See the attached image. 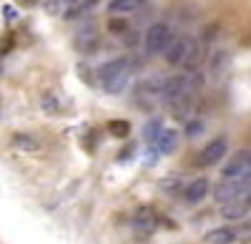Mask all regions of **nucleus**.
<instances>
[{
  "label": "nucleus",
  "instance_id": "nucleus-10",
  "mask_svg": "<svg viewBox=\"0 0 251 244\" xmlns=\"http://www.w3.org/2000/svg\"><path fill=\"white\" fill-rule=\"evenodd\" d=\"M236 239V232L231 229V227H219V229H211L206 237H203V242L206 244H231Z\"/></svg>",
  "mask_w": 251,
  "mask_h": 244
},
{
  "label": "nucleus",
  "instance_id": "nucleus-19",
  "mask_svg": "<svg viewBox=\"0 0 251 244\" xmlns=\"http://www.w3.org/2000/svg\"><path fill=\"white\" fill-rule=\"evenodd\" d=\"M20 3H25V5H35L38 0H20Z\"/></svg>",
  "mask_w": 251,
  "mask_h": 244
},
{
  "label": "nucleus",
  "instance_id": "nucleus-9",
  "mask_svg": "<svg viewBox=\"0 0 251 244\" xmlns=\"http://www.w3.org/2000/svg\"><path fill=\"white\" fill-rule=\"evenodd\" d=\"M156 146H158V154H171L176 146H178V131L174 129H163L156 138Z\"/></svg>",
  "mask_w": 251,
  "mask_h": 244
},
{
  "label": "nucleus",
  "instance_id": "nucleus-3",
  "mask_svg": "<svg viewBox=\"0 0 251 244\" xmlns=\"http://www.w3.org/2000/svg\"><path fill=\"white\" fill-rule=\"evenodd\" d=\"M226 146H228L226 136H219V138H214V141H208V144L201 149L196 164H199V166H214V164H219V161L224 159V154H226Z\"/></svg>",
  "mask_w": 251,
  "mask_h": 244
},
{
  "label": "nucleus",
  "instance_id": "nucleus-12",
  "mask_svg": "<svg viewBox=\"0 0 251 244\" xmlns=\"http://www.w3.org/2000/svg\"><path fill=\"white\" fill-rule=\"evenodd\" d=\"M111 13H128L136 8V0H111Z\"/></svg>",
  "mask_w": 251,
  "mask_h": 244
},
{
  "label": "nucleus",
  "instance_id": "nucleus-15",
  "mask_svg": "<svg viewBox=\"0 0 251 244\" xmlns=\"http://www.w3.org/2000/svg\"><path fill=\"white\" fill-rule=\"evenodd\" d=\"M60 5H66V3H63V0H46V3H43V8H46L50 15L60 13Z\"/></svg>",
  "mask_w": 251,
  "mask_h": 244
},
{
  "label": "nucleus",
  "instance_id": "nucleus-8",
  "mask_svg": "<svg viewBox=\"0 0 251 244\" xmlns=\"http://www.w3.org/2000/svg\"><path fill=\"white\" fill-rule=\"evenodd\" d=\"M131 68L133 66H128V68H123V71H118L116 76H111V78H106L103 81V91H108V93H121L126 86H128V81H131Z\"/></svg>",
  "mask_w": 251,
  "mask_h": 244
},
{
  "label": "nucleus",
  "instance_id": "nucleus-11",
  "mask_svg": "<svg viewBox=\"0 0 251 244\" xmlns=\"http://www.w3.org/2000/svg\"><path fill=\"white\" fill-rule=\"evenodd\" d=\"M224 217L226 219H241L249 214V201H244V204H228V207H221Z\"/></svg>",
  "mask_w": 251,
  "mask_h": 244
},
{
  "label": "nucleus",
  "instance_id": "nucleus-5",
  "mask_svg": "<svg viewBox=\"0 0 251 244\" xmlns=\"http://www.w3.org/2000/svg\"><path fill=\"white\" fill-rule=\"evenodd\" d=\"M188 46H191V38H174L169 48L163 51L166 60H169V66H183V58L188 53Z\"/></svg>",
  "mask_w": 251,
  "mask_h": 244
},
{
  "label": "nucleus",
  "instance_id": "nucleus-18",
  "mask_svg": "<svg viewBox=\"0 0 251 244\" xmlns=\"http://www.w3.org/2000/svg\"><path fill=\"white\" fill-rule=\"evenodd\" d=\"M3 15H8V18H15V10H13V8H3Z\"/></svg>",
  "mask_w": 251,
  "mask_h": 244
},
{
  "label": "nucleus",
  "instance_id": "nucleus-6",
  "mask_svg": "<svg viewBox=\"0 0 251 244\" xmlns=\"http://www.w3.org/2000/svg\"><path fill=\"white\" fill-rule=\"evenodd\" d=\"M241 176H249V151H239L224 166V179H241Z\"/></svg>",
  "mask_w": 251,
  "mask_h": 244
},
{
  "label": "nucleus",
  "instance_id": "nucleus-7",
  "mask_svg": "<svg viewBox=\"0 0 251 244\" xmlns=\"http://www.w3.org/2000/svg\"><path fill=\"white\" fill-rule=\"evenodd\" d=\"M73 43H75V48L78 51H96V46H98V28L96 26H83L78 33H75V38H73Z\"/></svg>",
  "mask_w": 251,
  "mask_h": 244
},
{
  "label": "nucleus",
  "instance_id": "nucleus-14",
  "mask_svg": "<svg viewBox=\"0 0 251 244\" xmlns=\"http://www.w3.org/2000/svg\"><path fill=\"white\" fill-rule=\"evenodd\" d=\"M111 134H116V136L128 134V124H126V121H113V124H111Z\"/></svg>",
  "mask_w": 251,
  "mask_h": 244
},
{
  "label": "nucleus",
  "instance_id": "nucleus-1",
  "mask_svg": "<svg viewBox=\"0 0 251 244\" xmlns=\"http://www.w3.org/2000/svg\"><path fill=\"white\" fill-rule=\"evenodd\" d=\"M216 201L221 207L228 204H244L249 201V176L241 179H224L216 187Z\"/></svg>",
  "mask_w": 251,
  "mask_h": 244
},
{
  "label": "nucleus",
  "instance_id": "nucleus-2",
  "mask_svg": "<svg viewBox=\"0 0 251 244\" xmlns=\"http://www.w3.org/2000/svg\"><path fill=\"white\" fill-rule=\"evenodd\" d=\"M171 40H174V30L169 23H153L146 30V53H151V55L163 53Z\"/></svg>",
  "mask_w": 251,
  "mask_h": 244
},
{
  "label": "nucleus",
  "instance_id": "nucleus-13",
  "mask_svg": "<svg viewBox=\"0 0 251 244\" xmlns=\"http://www.w3.org/2000/svg\"><path fill=\"white\" fill-rule=\"evenodd\" d=\"M161 131H163V129H161V121H151L149 129H146V138H149V141H156Z\"/></svg>",
  "mask_w": 251,
  "mask_h": 244
},
{
  "label": "nucleus",
  "instance_id": "nucleus-4",
  "mask_svg": "<svg viewBox=\"0 0 251 244\" xmlns=\"http://www.w3.org/2000/svg\"><path fill=\"white\" fill-rule=\"evenodd\" d=\"M208 189H211L208 179H206V176H199V179H194V181H188L181 194H183V199L188 201V204H199L201 199H206Z\"/></svg>",
  "mask_w": 251,
  "mask_h": 244
},
{
  "label": "nucleus",
  "instance_id": "nucleus-17",
  "mask_svg": "<svg viewBox=\"0 0 251 244\" xmlns=\"http://www.w3.org/2000/svg\"><path fill=\"white\" fill-rule=\"evenodd\" d=\"M126 28H128V23H126V20H113V23H111V30H113V33H123Z\"/></svg>",
  "mask_w": 251,
  "mask_h": 244
},
{
  "label": "nucleus",
  "instance_id": "nucleus-16",
  "mask_svg": "<svg viewBox=\"0 0 251 244\" xmlns=\"http://www.w3.org/2000/svg\"><path fill=\"white\" fill-rule=\"evenodd\" d=\"M15 144H18L20 149H35V141H33V138H23V136H20Z\"/></svg>",
  "mask_w": 251,
  "mask_h": 244
}]
</instances>
